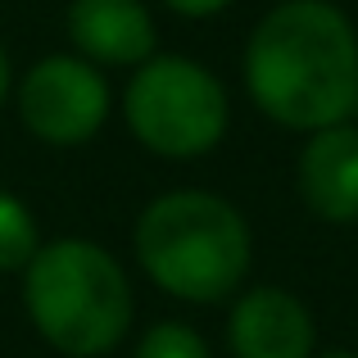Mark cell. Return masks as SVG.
I'll return each mask as SVG.
<instances>
[{"label": "cell", "mask_w": 358, "mask_h": 358, "mask_svg": "<svg viewBox=\"0 0 358 358\" xmlns=\"http://www.w3.org/2000/svg\"><path fill=\"white\" fill-rule=\"evenodd\" d=\"M254 105L290 131L341 127L358 109V32L331 0H281L245 45Z\"/></svg>", "instance_id": "obj_1"}, {"label": "cell", "mask_w": 358, "mask_h": 358, "mask_svg": "<svg viewBox=\"0 0 358 358\" xmlns=\"http://www.w3.org/2000/svg\"><path fill=\"white\" fill-rule=\"evenodd\" d=\"M136 259L159 290L186 304H218L250 272L241 209L209 191H168L136 222Z\"/></svg>", "instance_id": "obj_2"}, {"label": "cell", "mask_w": 358, "mask_h": 358, "mask_svg": "<svg viewBox=\"0 0 358 358\" xmlns=\"http://www.w3.org/2000/svg\"><path fill=\"white\" fill-rule=\"evenodd\" d=\"M23 304L41 341L69 358H100L131 327V281L105 245L64 236L23 268Z\"/></svg>", "instance_id": "obj_3"}, {"label": "cell", "mask_w": 358, "mask_h": 358, "mask_svg": "<svg viewBox=\"0 0 358 358\" xmlns=\"http://www.w3.org/2000/svg\"><path fill=\"white\" fill-rule=\"evenodd\" d=\"M131 136L164 159H200L227 131V91L204 64L186 55H155L122 91Z\"/></svg>", "instance_id": "obj_4"}, {"label": "cell", "mask_w": 358, "mask_h": 358, "mask_svg": "<svg viewBox=\"0 0 358 358\" xmlns=\"http://www.w3.org/2000/svg\"><path fill=\"white\" fill-rule=\"evenodd\" d=\"M114 96L96 64L82 55H45L18 82V114L45 145H82L105 127Z\"/></svg>", "instance_id": "obj_5"}, {"label": "cell", "mask_w": 358, "mask_h": 358, "mask_svg": "<svg viewBox=\"0 0 358 358\" xmlns=\"http://www.w3.org/2000/svg\"><path fill=\"white\" fill-rule=\"evenodd\" d=\"M313 313L281 286L245 290L227 322L236 358H313Z\"/></svg>", "instance_id": "obj_6"}, {"label": "cell", "mask_w": 358, "mask_h": 358, "mask_svg": "<svg viewBox=\"0 0 358 358\" xmlns=\"http://www.w3.org/2000/svg\"><path fill=\"white\" fill-rule=\"evenodd\" d=\"M69 41L96 69H141L155 59V18L141 0H73Z\"/></svg>", "instance_id": "obj_7"}, {"label": "cell", "mask_w": 358, "mask_h": 358, "mask_svg": "<svg viewBox=\"0 0 358 358\" xmlns=\"http://www.w3.org/2000/svg\"><path fill=\"white\" fill-rule=\"evenodd\" d=\"M299 195L322 222H358V127H322L299 150Z\"/></svg>", "instance_id": "obj_8"}, {"label": "cell", "mask_w": 358, "mask_h": 358, "mask_svg": "<svg viewBox=\"0 0 358 358\" xmlns=\"http://www.w3.org/2000/svg\"><path fill=\"white\" fill-rule=\"evenodd\" d=\"M36 250H41V236H36L32 209L18 195L0 191V272H23Z\"/></svg>", "instance_id": "obj_9"}, {"label": "cell", "mask_w": 358, "mask_h": 358, "mask_svg": "<svg viewBox=\"0 0 358 358\" xmlns=\"http://www.w3.org/2000/svg\"><path fill=\"white\" fill-rule=\"evenodd\" d=\"M136 358H209V345L186 322H159L141 336Z\"/></svg>", "instance_id": "obj_10"}, {"label": "cell", "mask_w": 358, "mask_h": 358, "mask_svg": "<svg viewBox=\"0 0 358 358\" xmlns=\"http://www.w3.org/2000/svg\"><path fill=\"white\" fill-rule=\"evenodd\" d=\"M164 5L182 18H209V14H218V9H227L231 0H164Z\"/></svg>", "instance_id": "obj_11"}, {"label": "cell", "mask_w": 358, "mask_h": 358, "mask_svg": "<svg viewBox=\"0 0 358 358\" xmlns=\"http://www.w3.org/2000/svg\"><path fill=\"white\" fill-rule=\"evenodd\" d=\"M9 87H14V69H9V55H5V45H0V109H5Z\"/></svg>", "instance_id": "obj_12"}, {"label": "cell", "mask_w": 358, "mask_h": 358, "mask_svg": "<svg viewBox=\"0 0 358 358\" xmlns=\"http://www.w3.org/2000/svg\"><path fill=\"white\" fill-rule=\"evenodd\" d=\"M322 358H358V354H345V350H336V354H322Z\"/></svg>", "instance_id": "obj_13"}]
</instances>
